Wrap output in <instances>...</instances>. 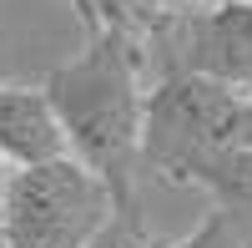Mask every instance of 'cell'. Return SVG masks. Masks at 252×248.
<instances>
[{
    "mask_svg": "<svg viewBox=\"0 0 252 248\" xmlns=\"http://www.w3.org/2000/svg\"><path fill=\"white\" fill-rule=\"evenodd\" d=\"M146 66L141 51L121 36L91 31L86 51L40 76L56 127L66 137V157L81 162L111 208H141V112H146Z\"/></svg>",
    "mask_w": 252,
    "mask_h": 248,
    "instance_id": "6da1fadb",
    "label": "cell"
},
{
    "mask_svg": "<svg viewBox=\"0 0 252 248\" xmlns=\"http://www.w3.org/2000/svg\"><path fill=\"white\" fill-rule=\"evenodd\" d=\"M242 142L252 147V91L242 96Z\"/></svg>",
    "mask_w": 252,
    "mask_h": 248,
    "instance_id": "8fae6325",
    "label": "cell"
},
{
    "mask_svg": "<svg viewBox=\"0 0 252 248\" xmlns=\"http://www.w3.org/2000/svg\"><path fill=\"white\" fill-rule=\"evenodd\" d=\"M242 142V96L192 71H166L146 86L141 177L187 188L202 162Z\"/></svg>",
    "mask_w": 252,
    "mask_h": 248,
    "instance_id": "7a4b0ae2",
    "label": "cell"
},
{
    "mask_svg": "<svg viewBox=\"0 0 252 248\" xmlns=\"http://www.w3.org/2000/svg\"><path fill=\"white\" fill-rule=\"evenodd\" d=\"M212 5H222V0H161L166 15H202V10H212Z\"/></svg>",
    "mask_w": 252,
    "mask_h": 248,
    "instance_id": "30bf717a",
    "label": "cell"
},
{
    "mask_svg": "<svg viewBox=\"0 0 252 248\" xmlns=\"http://www.w3.org/2000/svg\"><path fill=\"white\" fill-rule=\"evenodd\" d=\"M187 188H202L207 198H212V208L252 223V147L237 142V147L217 152L212 162H202V167L192 172Z\"/></svg>",
    "mask_w": 252,
    "mask_h": 248,
    "instance_id": "8992f818",
    "label": "cell"
},
{
    "mask_svg": "<svg viewBox=\"0 0 252 248\" xmlns=\"http://www.w3.org/2000/svg\"><path fill=\"white\" fill-rule=\"evenodd\" d=\"M86 5H91V26L96 31L121 36L126 46H136V51H146L161 36V26L172 20L161 10V0H86Z\"/></svg>",
    "mask_w": 252,
    "mask_h": 248,
    "instance_id": "52a82bcc",
    "label": "cell"
},
{
    "mask_svg": "<svg viewBox=\"0 0 252 248\" xmlns=\"http://www.w3.org/2000/svg\"><path fill=\"white\" fill-rule=\"evenodd\" d=\"M146 81L166 71H192L217 86L252 91V0H222L202 15H172L161 36L141 51Z\"/></svg>",
    "mask_w": 252,
    "mask_h": 248,
    "instance_id": "277c9868",
    "label": "cell"
},
{
    "mask_svg": "<svg viewBox=\"0 0 252 248\" xmlns=\"http://www.w3.org/2000/svg\"><path fill=\"white\" fill-rule=\"evenodd\" d=\"M81 248H161L141 223V208H111V218L81 243Z\"/></svg>",
    "mask_w": 252,
    "mask_h": 248,
    "instance_id": "9c48e42d",
    "label": "cell"
},
{
    "mask_svg": "<svg viewBox=\"0 0 252 248\" xmlns=\"http://www.w3.org/2000/svg\"><path fill=\"white\" fill-rule=\"evenodd\" d=\"M71 10H76L81 26H86V36H91V31H96V26H91V5H86V0H71Z\"/></svg>",
    "mask_w": 252,
    "mask_h": 248,
    "instance_id": "7c38bea8",
    "label": "cell"
},
{
    "mask_svg": "<svg viewBox=\"0 0 252 248\" xmlns=\"http://www.w3.org/2000/svg\"><path fill=\"white\" fill-rule=\"evenodd\" d=\"M172 248H252V223H247V218H232V213H222V208H212L192 233L177 238Z\"/></svg>",
    "mask_w": 252,
    "mask_h": 248,
    "instance_id": "ba28073f",
    "label": "cell"
},
{
    "mask_svg": "<svg viewBox=\"0 0 252 248\" xmlns=\"http://www.w3.org/2000/svg\"><path fill=\"white\" fill-rule=\"evenodd\" d=\"M5 177H10V167H5V162H0V193H5Z\"/></svg>",
    "mask_w": 252,
    "mask_h": 248,
    "instance_id": "4fadbf2b",
    "label": "cell"
},
{
    "mask_svg": "<svg viewBox=\"0 0 252 248\" xmlns=\"http://www.w3.org/2000/svg\"><path fill=\"white\" fill-rule=\"evenodd\" d=\"M111 218V193L71 157L10 167L0 193V248H81Z\"/></svg>",
    "mask_w": 252,
    "mask_h": 248,
    "instance_id": "3957f363",
    "label": "cell"
},
{
    "mask_svg": "<svg viewBox=\"0 0 252 248\" xmlns=\"http://www.w3.org/2000/svg\"><path fill=\"white\" fill-rule=\"evenodd\" d=\"M66 157V137L40 81H0V162L5 167H35V162Z\"/></svg>",
    "mask_w": 252,
    "mask_h": 248,
    "instance_id": "5b68a950",
    "label": "cell"
}]
</instances>
